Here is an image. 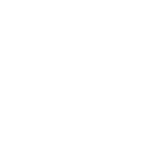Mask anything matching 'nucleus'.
I'll list each match as a JSON object with an SVG mask.
<instances>
[]
</instances>
